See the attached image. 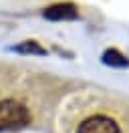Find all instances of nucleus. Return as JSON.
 I'll use <instances>...</instances> for the list:
<instances>
[{
	"mask_svg": "<svg viewBox=\"0 0 129 133\" xmlns=\"http://www.w3.org/2000/svg\"><path fill=\"white\" fill-rule=\"evenodd\" d=\"M16 50H18V52H36V55H44V49H40L38 44L32 42V41H26L24 44L16 46Z\"/></svg>",
	"mask_w": 129,
	"mask_h": 133,
	"instance_id": "39448f33",
	"label": "nucleus"
},
{
	"mask_svg": "<svg viewBox=\"0 0 129 133\" xmlns=\"http://www.w3.org/2000/svg\"><path fill=\"white\" fill-rule=\"evenodd\" d=\"M103 63H105V65H111V66H127V65H129V58L123 57L119 50L111 49V50H105Z\"/></svg>",
	"mask_w": 129,
	"mask_h": 133,
	"instance_id": "20e7f679",
	"label": "nucleus"
},
{
	"mask_svg": "<svg viewBox=\"0 0 129 133\" xmlns=\"http://www.w3.org/2000/svg\"><path fill=\"white\" fill-rule=\"evenodd\" d=\"M77 133H121V129L111 117L95 115V117L85 119V121L79 125Z\"/></svg>",
	"mask_w": 129,
	"mask_h": 133,
	"instance_id": "f03ea898",
	"label": "nucleus"
},
{
	"mask_svg": "<svg viewBox=\"0 0 129 133\" xmlns=\"http://www.w3.org/2000/svg\"><path fill=\"white\" fill-rule=\"evenodd\" d=\"M30 121L28 109L14 99L0 101V131H16L26 127Z\"/></svg>",
	"mask_w": 129,
	"mask_h": 133,
	"instance_id": "f257e3e1",
	"label": "nucleus"
},
{
	"mask_svg": "<svg viewBox=\"0 0 129 133\" xmlns=\"http://www.w3.org/2000/svg\"><path fill=\"white\" fill-rule=\"evenodd\" d=\"M79 16V10L71 2H61V4H53L44 10V18L48 20H73Z\"/></svg>",
	"mask_w": 129,
	"mask_h": 133,
	"instance_id": "7ed1b4c3",
	"label": "nucleus"
}]
</instances>
